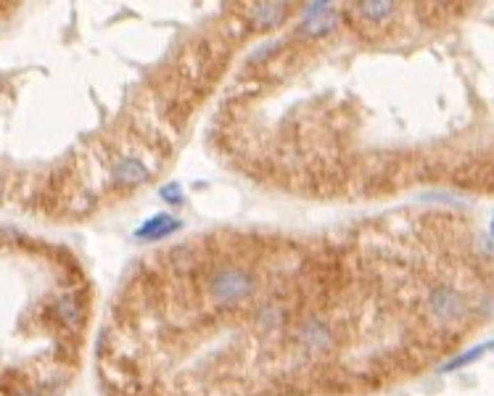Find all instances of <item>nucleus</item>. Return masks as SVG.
Instances as JSON below:
<instances>
[{"label": "nucleus", "mask_w": 494, "mask_h": 396, "mask_svg": "<svg viewBox=\"0 0 494 396\" xmlns=\"http://www.w3.org/2000/svg\"><path fill=\"white\" fill-rule=\"evenodd\" d=\"M254 293V275L240 267H233V264H220L206 277V299L220 309H236L238 304L249 302Z\"/></svg>", "instance_id": "nucleus-1"}, {"label": "nucleus", "mask_w": 494, "mask_h": 396, "mask_svg": "<svg viewBox=\"0 0 494 396\" xmlns=\"http://www.w3.org/2000/svg\"><path fill=\"white\" fill-rule=\"evenodd\" d=\"M294 338L304 352L320 354V352H328V349H331L334 333H331V325H328L325 320H320V317H307L304 322L296 325Z\"/></svg>", "instance_id": "nucleus-2"}, {"label": "nucleus", "mask_w": 494, "mask_h": 396, "mask_svg": "<svg viewBox=\"0 0 494 396\" xmlns=\"http://www.w3.org/2000/svg\"><path fill=\"white\" fill-rule=\"evenodd\" d=\"M336 24H338V11L331 3H312L304 8V19L296 26V32L304 38H322V35L334 32Z\"/></svg>", "instance_id": "nucleus-3"}, {"label": "nucleus", "mask_w": 494, "mask_h": 396, "mask_svg": "<svg viewBox=\"0 0 494 396\" xmlns=\"http://www.w3.org/2000/svg\"><path fill=\"white\" fill-rule=\"evenodd\" d=\"M426 306L431 315L444 320V322L460 320V317L466 315V302H463V296H460L454 288H447V286L431 290V293H428Z\"/></svg>", "instance_id": "nucleus-4"}, {"label": "nucleus", "mask_w": 494, "mask_h": 396, "mask_svg": "<svg viewBox=\"0 0 494 396\" xmlns=\"http://www.w3.org/2000/svg\"><path fill=\"white\" fill-rule=\"evenodd\" d=\"M180 227H183V222L172 214H154L146 222H140V227L135 230V238L138 240H161V238H170L172 233H177Z\"/></svg>", "instance_id": "nucleus-5"}, {"label": "nucleus", "mask_w": 494, "mask_h": 396, "mask_svg": "<svg viewBox=\"0 0 494 396\" xmlns=\"http://www.w3.org/2000/svg\"><path fill=\"white\" fill-rule=\"evenodd\" d=\"M283 8H286L283 3H256L249 11V22L254 29H272L283 22V16H286Z\"/></svg>", "instance_id": "nucleus-6"}, {"label": "nucleus", "mask_w": 494, "mask_h": 396, "mask_svg": "<svg viewBox=\"0 0 494 396\" xmlns=\"http://www.w3.org/2000/svg\"><path fill=\"white\" fill-rule=\"evenodd\" d=\"M283 320H286V309H283L281 304H259L254 309V315H252V325L256 330H278L283 325Z\"/></svg>", "instance_id": "nucleus-7"}, {"label": "nucleus", "mask_w": 494, "mask_h": 396, "mask_svg": "<svg viewBox=\"0 0 494 396\" xmlns=\"http://www.w3.org/2000/svg\"><path fill=\"white\" fill-rule=\"evenodd\" d=\"M114 177L124 185H140L151 177V172H148L146 164L138 161V158H122V161H117V167H114Z\"/></svg>", "instance_id": "nucleus-8"}, {"label": "nucleus", "mask_w": 494, "mask_h": 396, "mask_svg": "<svg viewBox=\"0 0 494 396\" xmlns=\"http://www.w3.org/2000/svg\"><path fill=\"white\" fill-rule=\"evenodd\" d=\"M357 11L368 22H384L394 13V3H388V0H368V3H357Z\"/></svg>", "instance_id": "nucleus-9"}, {"label": "nucleus", "mask_w": 494, "mask_h": 396, "mask_svg": "<svg viewBox=\"0 0 494 396\" xmlns=\"http://www.w3.org/2000/svg\"><path fill=\"white\" fill-rule=\"evenodd\" d=\"M489 349H494V341H486V343H479L476 349H470V352H463V354H457L454 359H450L447 365H444V372H452V370H460L470 365V362H476L479 356H484Z\"/></svg>", "instance_id": "nucleus-10"}, {"label": "nucleus", "mask_w": 494, "mask_h": 396, "mask_svg": "<svg viewBox=\"0 0 494 396\" xmlns=\"http://www.w3.org/2000/svg\"><path fill=\"white\" fill-rule=\"evenodd\" d=\"M56 312L61 317V322L69 325V328H77L80 325V309H77V302L72 296H64L56 302Z\"/></svg>", "instance_id": "nucleus-11"}, {"label": "nucleus", "mask_w": 494, "mask_h": 396, "mask_svg": "<svg viewBox=\"0 0 494 396\" xmlns=\"http://www.w3.org/2000/svg\"><path fill=\"white\" fill-rule=\"evenodd\" d=\"M159 196H161V201H167V204H183V201H186V193H183V188H180L177 183L161 185Z\"/></svg>", "instance_id": "nucleus-12"}, {"label": "nucleus", "mask_w": 494, "mask_h": 396, "mask_svg": "<svg viewBox=\"0 0 494 396\" xmlns=\"http://www.w3.org/2000/svg\"><path fill=\"white\" fill-rule=\"evenodd\" d=\"M14 396H40V394H38V391H19V394Z\"/></svg>", "instance_id": "nucleus-13"}, {"label": "nucleus", "mask_w": 494, "mask_h": 396, "mask_svg": "<svg viewBox=\"0 0 494 396\" xmlns=\"http://www.w3.org/2000/svg\"><path fill=\"white\" fill-rule=\"evenodd\" d=\"M489 230H492V238H494V217H492V224H489Z\"/></svg>", "instance_id": "nucleus-14"}, {"label": "nucleus", "mask_w": 494, "mask_h": 396, "mask_svg": "<svg viewBox=\"0 0 494 396\" xmlns=\"http://www.w3.org/2000/svg\"><path fill=\"white\" fill-rule=\"evenodd\" d=\"M0 196H3V183H0Z\"/></svg>", "instance_id": "nucleus-15"}]
</instances>
